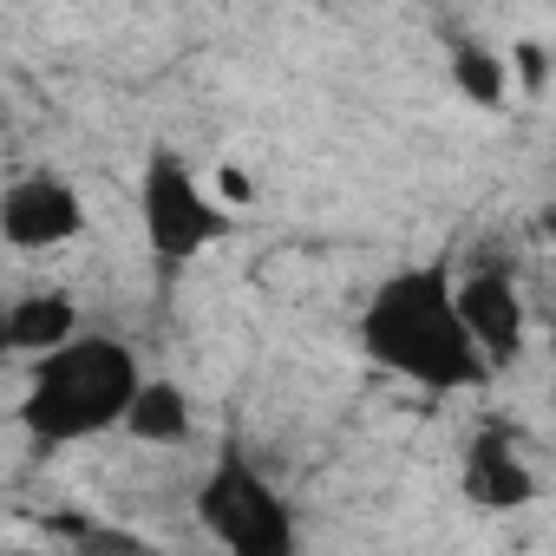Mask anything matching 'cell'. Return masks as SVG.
<instances>
[{"instance_id": "1", "label": "cell", "mask_w": 556, "mask_h": 556, "mask_svg": "<svg viewBox=\"0 0 556 556\" xmlns=\"http://www.w3.org/2000/svg\"><path fill=\"white\" fill-rule=\"evenodd\" d=\"M354 341L380 374L419 393H478L497 380L452 302V255L400 262L393 275H380V289L361 302Z\"/></svg>"}, {"instance_id": "2", "label": "cell", "mask_w": 556, "mask_h": 556, "mask_svg": "<svg viewBox=\"0 0 556 556\" xmlns=\"http://www.w3.org/2000/svg\"><path fill=\"white\" fill-rule=\"evenodd\" d=\"M138 380H144V367L118 334L73 328L60 348L27 361V393H21L14 419L47 452L79 445V439H105V432H118Z\"/></svg>"}, {"instance_id": "3", "label": "cell", "mask_w": 556, "mask_h": 556, "mask_svg": "<svg viewBox=\"0 0 556 556\" xmlns=\"http://www.w3.org/2000/svg\"><path fill=\"white\" fill-rule=\"evenodd\" d=\"M138 229L157 268H190L203 249L229 236V210L216 203V190H203L177 144H151L138 170Z\"/></svg>"}, {"instance_id": "4", "label": "cell", "mask_w": 556, "mask_h": 556, "mask_svg": "<svg viewBox=\"0 0 556 556\" xmlns=\"http://www.w3.org/2000/svg\"><path fill=\"white\" fill-rule=\"evenodd\" d=\"M197 523L236 556H289L302 536L289 497L268 484V471L242 445H223L210 458V471L197 484Z\"/></svg>"}, {"instance_id": "5", "label": "cell", "mask_w": 556, "mask_h": 556, "mask_svg": "<svg viewBox=\"0 0 556 556\" xmlns=\"http://www.w3.org/2000/svg\"><path fill=\"white\" fill-rule=\"evenodd\" d=\"M86 197L73 177L60 170H21L8 190H0V242L8 249H27V255H47V249H66L86 236Z\"/></svg>"}, {"instance_id": "6", "label": "cell", "mask_w": 556, "mask_h": 556, "mask_svg": "<svg viewBox=\"0 0 556 556\" xmlns=\"http://www.w3.org/2000/svg\"><path fill=\"white\" fill-rule=\"evenodd\" d=\"M452 302L465 315V334L478 341V354L491 361V374L517 367L523 348H530V315H523V295L510 282V268H471V275H452Z\"/></svg>"}, {"instance_id": "7", "label": "cell", "mask_w": 556, "mask_h": 556, "mask_svg": "<svg viewBox=\"0 0 556 556\" xmlns=\"http://www.w3.org/2000/svg\"><path fill=\"white\" fill-rule=\"evenodd\" d=\"M465 497L484 504V510H517V504L536 497V471L523 465V452H517V439L504 426H484L471 439V452H465Z\"/></svg>"}, {"instance_id": "8", "label": "cell", "mask_w": 556, "mask_h": 556, "mask_svg": "<svg viewBox=\"0 0 556 556\" xmlns=\"http://www.w3.org/2000/svg\"><path fill=\"white\" fill-rule=\"evenodd\" d=\"M118 432H131V439H144V445H184V439L197 432L190 393H184L177 380H157V374H144V380L131 387V400H125V419H118Z\"/></svg>"}, {"instance_id": "9", "label": "cell", "mask_w": 556, "mask_h": 556, "mask_svg": "<svg viewBox=\"0 0 556 556\" xmlns=\"http://www.w3.org/2000/svg\"><path fill=\"white\" fill-rule=\"evenodd\" d=\"M73 328H86L79 321V308L66 302V295H21V302H0V354H47V348H60Z\"/></svg>"}, {"instance_id": "10", "label": "cell", "mask_w": 556, "mask_h": 556, "mask_svg": "<svg viewBox=\"0 0 556 556\" xmlns=\"http://www.w3.org/2000/svg\"><path fill=\"white\" fill-rule=\"evenodd\" d=\"M452 86L478 112H504V99H510V60L491 53V47H478V40H458L452 47Z\"/></svg>"}, {"instance_id": "11", "label": "cell", "mask_w": 556, "mask_h": 556, "mask_svg": "<svg viewBox=\"0 0 556 556\" xmlns=\"http://www.w3.org/2000/svg\"><path fill=\"white\" fill-rule=\"evenodd\" d=\"M216 184H223V197H229V203H255V184H249V170H236V164H229V170H216Z\"/></svg>"}]
</instances>
